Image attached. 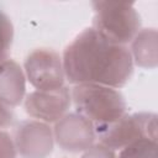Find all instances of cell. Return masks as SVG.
Wrapping results in <instances>:
<instances>
[{
    "mask_svg": "<svg viewBox=\"0 0 158 158\" xmlns=\"http://www.w3.org/2000/svg\"><path fill=\"white\" fill-rule=\"evenodd\" d=\"M132 59L142 68H156L158 63V33L154 28H144L132 40Z\"/></svg>",
    "mask_w": 158,
    "mask_h": 158,
    "instance_id": "cell-10",
    "label": "cell"
},
{
    "mask_svg": "<svg viewBox=\"0 0 158 158\" xmlns=\"http://www.w3.org/2000/svg\"><path fill=\"white\" fill-rule=\"evenodd\" d=\"M70 98L78 114L96 125L112 122L126 111V101L121 93L100 84H78Z\"/></svg>",
    "mask_w": 158,
    "mask_h": 158,
    "instance_id": "cell-3",
    "label": "cell"
},
{
    "mask_svg": "<svg viewBox=\"0 0 158 158\" xmlns=\"http://www.w3.org/2000/svg\"><path fill=\"white\" fill-rule=\"evenodd\" d=\"M26 78L21 67L12 59L0 60V102L7 106L19 105L25 95Z\"/></svg>",
    "mask_w": 158,
    "mask_h": 158,
    "instance_id": "cell-9",
    "label": "cell"
},
{
    "mask_svg": "<svg viewBox=\"0 0 158 158\" xmlns=\"http://www.w3.org/2000/svg\"><path fill=\"white\" fill-rule=\"evenodd\" d=\"M95 135L100 143L111 149L125 148L141 138L157 141V115L152 112L122 115L112 122L96 125Z\"/></svg>",
    "mask_w": 158,
    "mask_h": 158,
    "instance_id": "cell-4",
    "label": "cell"
},
{
    "mask_svg": "<svg viewBox=\"0 0 158 158\" xmlns=\"http://www.w3.org/2000/svg\"><path fill=\"white\" fill-rule=\"evenodd\" d=\"M53 141L51 127L37 120L21 122L14 137L15 148L23 158H47L53 149Z\"/></svg>",
    "mask_w": 158,
    "mask_h": 158,
    "instance_id": "cell-7",
    "label": "cell"
},
{
    "mask_svg": "<svg viewBox=\"0 0 158 158\" xmlns=\"http://www.w3.org/2000/svg\"><path fill=\"white\" fill-rule=\"evenodd\" d=\"M25 72L37 90H57L63 86L64 69L58 53L52 49H36L25 60Z\"/></svg>",
    "mask_w": 158,
    "mask_h": 158,
    "instance_id": "cell-5",
    "label": "cell"
},
{
    "mask_svg": "<svg viewBox=\"0 0 158 158\" xmlns=\"http://www.w3.org/2000/svg\"><path fill=\"white\" fill-rule=\"evenodd\" d=\"M0 158H16V148L11 137L0 130Z\"/></svg>",
    "mask_w": 158,
    "mask_h": 158,
    "instance_id": "cell-14",
    "label": "cell"
},
{
    "mask_svg": "<svg viewBox=\"0 0 158 158\" xmlns=\"http://www.w3.org/2000/svg\"><path fill=\"white\" fill-rule=\"evenodd\" d=\"M65 77L74 84H100L109 88L125 85L133 72L128 48L105 40L93 27L79 33L63 54Z\"/></svg>",
    "mask_w": 158,
    "mask_h": 158,
    "instance_id": "cell-1",
    "label": "cell"
},
{
    "mask_svg": "<svg viewBox=\"0 0 158 158\" xmlns=\"http://www.w3.org/2000/svg\"><path fill=\"white\" fill-rule=\"evenodd\" d=\"M118 158H158L157 141L141 138L122 148Z\"/></svg>",
    "mask_w": 158,
    "mask_h": 158,
    "instance_id": "cell-11",
    "label": "cell"
},
{
    "mask_svg": "<svg viewBox=\"0 0 158 158\" xmlns=\"http://www.w3.org/2000/svg\"><path fill=\"white\" fill-rule=\"evenodd\" d=\"M93 6L95 11L93 28L109 42L125 46L138 33L141 19L132 2L105 0L95 1Z\"/></svg>",
    "mask_w": 158,
    "mask_h": 158,
    "instance_id": "cell-2",
    "label": "cell"
},
{
    "mask_svg": "<svg viewBox=\"0 0 158 158\" xmlns=\"http://www.w3.org/2000/svg\"><path fill=\"white\" fill-rule=\"evenodd\" d=\"M14 112L10 106L0 102V127H7L14 122Z\"/></svg>",
    "mask_w": 158,
    "mask_h": 158,
    "instance_id": "cell-15",
    "label": "cell"
},
{
    "mask_svg": "<svg viewBox=\"0 0 158 158\" xmlns=\"http://www.w3.org/2000/svg\"><path fill=\"white\" fill-rule=\"evenodd\" d=\"M81 158H116L114 149L106 147L102 143L93 144L86 151H84V154Z\"/></svg>",
    "mask_w": 158,
    "mask_h": 158,
    "instance_id": "cell-13",
    "label": "cell"
},
{
    "mask_svg": "<svg viewBox=\"0 0 158 158\" xmlns=\"http://www.w3.org/2000/svg\"><path fill=\"white\" fill-rule=\"evenodd\" d=\"M53 136L60 148L73 153L86 151L96 137L93 122L78 112L60 117L56 122Z\"/></svg>",
    "mask_w": 158,
    "mask_h": 158,
    "instance_id": "cell-6",
    "label": "cell"
},
{
    "mask_svg": "<svg viewBox=\"0 0 158 158\" xmlns=\"http://www.w3.org/2000/svg\"><path fill=\"white\" fill-rule=\"evenodd\" d=\"M12 37H14L12 23L9 20V17L0 11V60L5 59L6 54L9 53Z\"/></svg>",
    "mask_w": 158,
    "mask_h": 158,
    "instance_id": "cell-12",
    "label": "cell"
},
{
    "mask_svg": "<svg viewBox=\"0 0 158 158\" xmlns=\"http://www.w3.org/2000/svg\"><path fill=\"white\" fill-rule=\"evenodd\" d=\"M70 94L67 88L57 90H35L26 96V112L42 122H54L63 117L70 105Z\"/></svg>",
    "mask_w": 158,
    "mask_h": 158,
    "instance_id": "cell-8",
    "label": "cell"
}]
</instances>
